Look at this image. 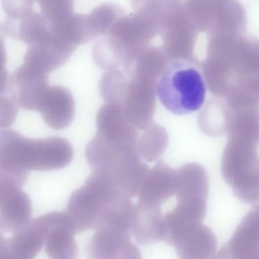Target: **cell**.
Masks as SVG:
<instances>
[{"instance_id":"obj_9","label":"cell","mask_w":259,"mask_h":259,"mask_svg":"<svg viewBox=\"0 0 259 259\" xmlns=\"http://www.w3.org/2000/svg\"><path fill=\"white\" fill-rule=\"evenodd\" d=\"M22 186L8 177L0 175V228L15 233L31 220L32 204Z\"/></svg>"},{"instance_id":"obj_17","label":"cell","mask_w":259,"mask_h":259,"mask_svg":"<svg viewBox=\"0 0 259 259\" xmlns=\"http://www.w3.org/2000/svg\"><path fill=\"white\" fill-rule=\"evenodd\" d=\"M208 191L207 174L200 164L187 163L176 170L177 201L207 202Z\"/></svg>"},{"instance_id":"obj_4","label":"cell","mask_w":259,"mask_h":259,"mask_svg":"<svg viewBox=\"0 0 259 259\" xmlns=\"http://www.w3.org/2000/svg\"><path fill=\"white\" fill-rule=\"evenodd\" d=\"M221 171L237 198L247 203L259 201V159L252 149L228 148L222 158Z\"/></svg>"},{"instance_id":"obj_20","label":"cell","mask_w":259,"mask_h":259,"mask_svg":"<svg viewBox=\"0 0 259 259\" xmlns=\"http://www.w3.org/2000/svg\"><path fill=\"white\" fill-rule=\"evenodd\" d=\"M224 0H184L186 13L198 33L213 27Z\"/></svg>"},{"instance_id":"obj_13","label":"cell","mask_w":259,"mask_h":259,"mask_svg":"<svg viewBox=\"0 0 259 259\" xmlns=\"http://www.w3.org/2000/svg\"><path fill=\"white\" fill-rule=\"evenodd\" d=\"M160 206L140 200L134 204L131 232L139 244L147 245L164 241L167 227Z\"/></svg>"},{"instance_id":"obj_18","label":"cell","mask_w":259,"mask_h":259,"mask_svg":"<svg viewBox=\"0 0 259 259\" xmlns=\"http://www.w3.org/2000/svg\"><path fill=\"white\" fill-rule=\"evenodd\" d=\"M74 234L71 222L63 211L47 236L44 249L47 256L52 259L76 258L78 249Z\"/></svg>"},{"instance_id":"obj_6","label":"cell","mask_w":259,"mask_h":259,"mask_svg":"<svg viewBox=\"0 0 259 259\" xmlns=\"http://www.w3.org/2000/svg\"><path fill=\"white\" fill-rule=\"evenodd\" d=\"M2 93L18 108L38 111L49 84V75L25 65L16 68L5 78Z\"/></svg>"},{"instance_id":"obj_19","label":"cell","mask_w":259,"mask_h":259,"mask_svg":"<svg viewBox=\"0 0 259 259\" xmlns=\"http://www.w3.org/2000/svg\"><path fill=\"white\" fill-rule=\"evenodd\" d=\"M126 14L119 4L108 2L99 5L84 14V24L91 41L109 33L114 23Z\"/></svg>"},{"instance_id":"obj_16","label":"cell","mask_w":259,"mask_h":259,"mask_svg":"<svg viewBox=\"0 0 259 259\" xmlns=\"http://www.w3.org/2000/svg\"><path fill=\"white\" fill-rule=\"evenodd\" d=\"M1 31L4 36L28 46L49 34L50 24L41 13L33 10L18 18L6 17L1 24Z\"/></svg>"},{"instance_id":"obj_8","label":"cell","mask_w":259,"mask_h":259,"mask_svg":"<svg viewBox=\"0 0 259 259\" xmlns=\"http://www.w3.org/2000/svg\"><path fill=\"white\" fill-rule=\"evenodd\" d=\"M164 242L173 246L179 258L207 259L215 255L217 238L202 223L183 226L167 233Z\"/></svg>"},{"instance_id":"obj_21","label":"cell","mask_w":259,"mask_h":259,"mask_svg":"<svg viewBox=\"0 0 259 259\" xmlns=\"http://www.w3.org/2000/svg\"><path fill=\"white\" fill-rule=\"evenodd\" d=\"M92 57L95 63L108 70L125 57L124 50L117 40L109 34L100 37L93 46Z\"/></svg>"},{"instance_id":"obj_2","label":"cell","mask_w":259,"mask_h":259,"mask_svg":"<svg viewBox=\"0 0 259 259\" xmlns=\"http://www.w3.org/2000/svg\"><path fill=\"white\" fill-rule=\"evenodd\" d=\"M156 92L161 103L177 115L199 109L206 94V85L192 59L172 58L156 80Z\"/></svg>"},{"instance_id":"obj_5","label":"cell","mask_w":259,"mask_h":259,"mask_svg":"<svg viewBox=\"0 0 259 259\" xmlns=\"http://www.w3.org/2000/svg\"><path fill=\"white\" fill-rule=\"evenodd\" d=\"M61 212L51 211L30 220L9 238L1 235L0 259H32L44 246L48 234Z\"/></svg>"},{"instance_id":"obj_7","label":"cell","mask_w":259,"mask_h":259,"mask_svg":"<svg viewBox=\"0 0 259 259\" xmlns=\"http://www.w3.org/2000/svg\"><path fill=\"white\" fill-rule=\"evenodd\" d=\"M198 33L186 13L183 1L166 14L159 34L168 56L191 59Z\"/></svg>"},{"instance_id":"obj_11","label":"cell","mask_w":259,"mask_h":259,"mask_svg":"<svg viewBox=\"0 0 259 259\" xmlns=\"http://www.w3.org/2000/svg\"><path fill=\"white\" fill-rule=\"evenodd\" d=\"M96 232L87 246L88 254L96 259L140 258L138 246L131 241L130 231L103 227Z\"/></svg>"},{"instance_id":"obj_12","label":"cell","mask_w":259,"mask_h":259,"mask_svg":"<svg viewBox=\"0 0 259 259\" xmlns=\"http://www.w3.org/2000/svg\"><path fill=\"white\" fill-rule=\"evenodd\" d=\"M215 258H259V205L252 207L238 224Z\"/></svg>"},{"instance_id":"obj_3","label":"cell","mask_w":259,"mask_h":259,"mask_svg":"<svg viewBox=\"0 0 259 259\" xmlns=\"http://www.w3.org/2000/svg\"><path fill=\"white\" fill-rule=\"evenodd\" d=\"M161 22L159 10L153 5H146L119 18L108 34L121 46L125 58H133L159 34Z\"/></svg>"},{"instance_id":"obj_14","label":"cell","mask_w":259,"mask_h":259,"mask_svg":"<svg viewBox=\"0 0 259 259\" xmlns=\"http://www.w3.org/2000/svg\"><path fill=\"white\" fill-rule=\"evenodd\" d=\"M37 112L51 128L61 130L67 127L72 123L75 112L72 93L63 86L50 85Z\"/></svg>"},{"instance_id":"obj_22","label":"cell","mask_w":259,"mask_h":259,"mask_svg":"<svg viewBox=\"0 0 259 259\" xmlns=\"http://www.w3.org/2000/svg\"><path fill=\"white\" fill-rule=\"evenodd\" d=\"M40 13L50 25L62 22L73 13L74 0H36Z\"/></svg>"},{"instance_id":"obj_15","label":"cell","mask_w":259,"mask_h":259,"mask_svg":"<svg viewBox=\"0 0 259 259\" xmlns=\"http://www.w3.org/2000/svg\"><path fill=\"white\" fill-rule=\"evenodd\" d=\"M176 170L162 161L149 169L141 183L139 200L161 205L175 194Z\"/></svg>"},{"instance_id":"obj_10","label":"cell","mask_w":259,"mask_h":259,"mask_svg":"<svg viewBox=\"0 0 259 259\" xmlns=\"http://www.w3.org/2000/svg\"><path fill=\"white\" fill-rule=\"evenodd\" d=\"M76 49L50 30L42 39L27 46L22 64L49 74L65 64Z\"/></svg>"},{"instance_id":"obj_1","label":"cell","mask_w":259,"mask_h":259,"mask_svg":"<svg viewBox=\"0 0 259 259\" xmlns=\"http://www.w3.org/2000/svg\"><path fill=\"white\" fill-rule=\"evenodd\" d=\"M73 150L60 137L34 139L4 128L0 136V175L11 178L23 186L30 171H51L68 165Z\"/></svg>"}]
</instances>
